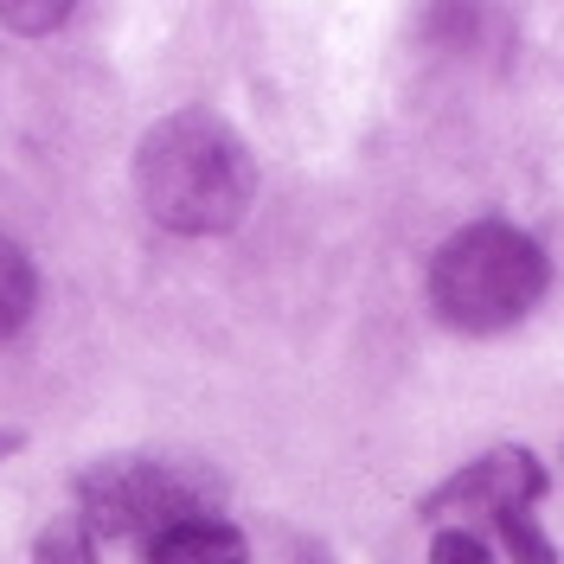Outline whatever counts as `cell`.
I'll return each mask as SVG.
<instances>
[{"label":"cell","instance_id":"cell-1","mask_svg":"<svg viewBox=\"0 0 564 564\" xmlns=\"http://www.w3.org/2000/svg\"><path fill=\"white\" fill-rule=\"evenodd\" d=\"M135 199L174 238H225L257 206V154L225 116L174 109L135 148Z\"/></svg>","mask_w":564,"mask_h":564},{"label":"cell","instance_id":"cell-2","mask_svg":"<svg viewBox=\"0 0 564 564\" xmlns=\"http://www.w3.org/2000/svg\"><path fill=\"white\" fill-rule=\"evenodd\" d=\"M545 289H552L545 245L507 218H475L456 238H443L430 263V315L468 340H488L520 327L545 302Z\"/></svg>","mask_w":564,"mask_h":564},{"label":"cell","instance_id":"cell-3","mask_svg":"<svg viewBox=\"0 0 564 564\" xmlns=\"http://www.w3.org/2000/svg\"><path fill=\"white\" fill-rule=\"evenodd\" d=\"M218 475L186 456H104L70 475L77 527L97 539H161L167 527L206 520L218 507Z\"/></svg>","mask_w":564,"mask_h":564},{"label":"cell","instance_id":"cell-4","mask_svg":"<svg viewBox=\"0 0 564 564\" xmlns=\"http://www.w3.org/2000/svg\"><path fill=\"white\" fill-rule=\"evenodd\" d=\"M545 500V468L532 449L520 443H500L488 456H475L468 468H456L449 481H436V488L417 500L423 520H507V513H532Z\"/></svg>","mask_w":564,"mask_h":564},{"label":"cell","instance_id":"cell-5","mask_svg":"<svg viewBox=\"0 0 564 564\" xmlns=\"http://www.w3.org/2000/svg\"><path fill=\"white\" fill-rule=\"evenodd\" d=\"M141 564H250V539L231 520H186V527H167L161 539H148V558Z\"/></svg>","mask_w":564,"mask_h":564},{"label":"cell","instance_id":"cell-6","mask_svg":"<svg viewBox=\"0 0 564 564\" xmlns=\"http://www.w3.org/2000/svg\"><path fill=\"white\" fill-rule=\"evenodd\" d=\"M39 315V263L26 257V245H13L0 231V347Z\"/></svg>","mask_w":564,"mask_h":564},{"label":"cell","instance_id":"cell-7","mask_svg":"<svg viewBox=\"0 0 564 564\" xmlns=\"http://www.w3.org/2000/svg\"><path fill=\"white\" fill-rule=\"evenodd\" d=\"M494 539H500V552L513 564H558V545H552V532L539 527L532 513H507V520H494Z\"/></svg>","mask_w":564,"mask_h":564},{"label":"cell","instance_id":"cell-8","mask_svg":"<svg viewBox=\"0 0 564 564\" xmlns=\"http://www.w3.org/2000/svg\"><path fill=\"white\" fill-rule=\"evenodd\" d=\"M33 564H97V545H90V532L77 527V520H58V527L39 532Z\"/></svg>","mask_w":564,"mask_h":564},{"label":"cell","instance_id":"cell-9","mask_svg":"<svg viewBox=\"0 0 564 564\" xmlns=\"http://www.w3.org/2000/svg\"><path fill=\"white\" fill-rule=\"evenodd\" d=\"M65 20H70L65 0H26V7H20V0H0V26H7V33L39 39V33H58Z\"/></svg>","mask_w":564,"mask_h":564},{"label":"cell","instance_id":"cell-10","mask_svg":"<svg viewBox=\"0 0 564 564\" xmlns=\"http://www.w3.org/2000/svg\"><path fill=\"white\" fill-rule=\"evenodd\" d=\"M430 564H494V552L475 527H443L430 539Z\"/></svg>","mask_w":564,"mask_h":564},{"label":"cell","instance_id":"cell-11","mask_svg":"<svg viewBox=\"0 0 564 564\" xmlns=\"http://www.w3.org/2000/svg\"><path fill=\"white\" fill-rule=\"evenodd\" d=\"M20 449H26V430H0V462L20 456Z\"/></svg>","mask_w":564,"mask_h":564}]
</instances>
